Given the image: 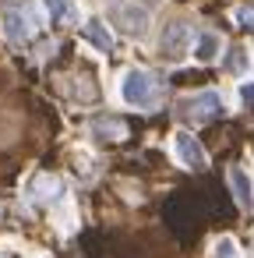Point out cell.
I'll return each mask as SVG.
<instances>
[{
    "mask_svg": "<svg viewBox=\"0 0 254 258\" xmlns=\"http://www.w3.org/2000/svg\"><path fill=\"white\" fill-rule=\"evenodd\" d=\"M159 96H162V89H159V78L152 71H145V68L124 71V78H120V99H124V106H131V110H155Z\"/></svg>",
    "mask_w": 254,
    "mask_h": 258,
    "instance_id": "obj_1",
    "label": "cell"
},
{
    "mask_svg": "<svg viewBox=\"0 0 254 258\" xmlns=\"http://www.w3.org/2000/svg\"><path fill=\"white\" fill-rule=\"evenodd\" d=\"M222 92L219 89H201V92H194V96H187L184 103H180V117H191V120H212V117H219L222 113Z\"/></svg>",
    "mask_w": 254,
    "mask_h": 258,
    "instance_id": "obj_2",
    "label": "cell"
},
{
    "mask_svg": "<svg viewBox=\"0 0 254 258\" xmlns=\"http://www.w3.org/2000/svg\"><path fill=\"white\" fill-rule=\"evenodd\" d=\"M0 32H4L11 43H29V39H32V32H36V18H32L25 8L8 4V8H4V15H0Z\"/></svg>",
    "mask_w": 254,
    "mask_h": 258,
    "instance_id": "obj_3",
    "label": "cell"
},
{
    "mask_svg": "<svg viewBox=\"0 0 254 258\" xmlns=\"http://www.w3.org/2000/svg\"><path fill=\"white\" fill-rule=\"evenodd\" d=\"M113 22L120 25V32H127V36L141 39V36L148 32V25H152V15H148V8L134 4V0H124V4H117V8H113Z\"/></svg>",
    "mask_w": 254,
    "mask_h": 258,
    "instance_id": "obj_4",
    "label": "cell"
},
{
    "mask_svg": "<svg viewBox=\"0 0 254 258\" xmlns=\"http://www.w3.org/2000/svg\"><path fill=\"white\" fill-rule=\"evenodd\" d=\"M173 156H177V163L187 166V170H205V166H208V156H205L201 142H198L191 131H177V135H173Z\"/></svg>",
    "mask_w": 254,
    "mask_h": 258,
    "instance_id": "obj_5",
    "label": "cell"
},
{
    "mask_svg": "<svg viewBox=\"0 0 254 258\" xmlns=\"http://www.w3.org/2000/svg\"><path fill=\"white\" fill-rule=\"evenodd\" d=\"M187 50H191V29L184 22H170L159 36V53L166 60H180V57H187Z\"/></svg>",
    "mask_w": 254,
    "mask_h": 258,
    "instance_id": "obj_6",
    "label": "cell"
},
{
    "mask_svg": "<svg viewBox=\"0 0 254 258\" xmlns=\"http://www.w3.org/2000/svg\"><path fill=\"white\" fill-rule=\"evenodd\" d=\"M219 53H222V36H219V32H198V36H194L191 57H194L198 64H212V60H219Z\"/></svg>",
    "mask_w": 254,
    "mask_h": 258,
    "instance_id": "obj_7",
    "label": "cell"
},
{
    "mask_svg": "<svg viewBox=\"0 0 254 258\" xmlns=\"http://www.w3.org/2000/svg\"><path fill=\"white\" fill-rule=\"evenodd\" d=\"M81 39H85L89 46H96L99 53H110V50H113V36H110V29H106L103 18H89V22L81 25Z\"/></svg>",
    "mask_w": 254,
    "mask_h": 258,
    "instance_id": "obj_8",
    "label": "cell"
},
{
    "mask_svg": "<svg viewBox=\"0 0 254 258\" xmlns=\"http://www.w3.org/2000/svg\"><path fill=\"white\" fill-rule=\"evenodd\" d=\"M229 187H233V195H236V202H240L243 209L254 205V187H250V180H247V173H243L240 166L229 170Z\"/></svg>",
    "mask_w": 254,
    "mask_h": 258,
    "instance_id": "obj_9",
    "label": "cell"
},
{
    "mask_svg": "<svg viewBox=\"0 0 254 258\" xmlns=\"http://www.w3.org/2000/svg\"><path fill=\"white\" fill-rule=\"evenodd\" d=\"M46 15L53 25H64V22L78 18V4L74 0H46Z\"/></svg>",
    "mask_w": 254,
    "mask_h": 258,
    "instance_id": "obj_10",
    "label": "cell"
},
{
    "mask_svg": "<svg viewBox=\"0 0 254 258\" xmlns=\"http://www.w3.org/2000/svg\"><path fill=\"white\" fill-rule=\"evenodd\" d=\"M212 254H215V258H236V240H233V237H219Z\"/></svg>",
    "mask_w": 254,
    "mask_h": 258,
    "instance_id": "obj_11",
    "label": "cell"
},
{
    "mask_svg": "<svg viewBox=\"0 0 254 258\" xmlns=\"http://www.w3.org/2000/svg\"><path fill=\"white\" fill-rule=\"evenodd\" d=\"M240 99H243L247 106H254V78H247V82H240Z\"/></svg>",
    "mask_w": 254,
    "mask_h": 258,
    "instance_id": "obj_12",
    "label": "cell"
},
{
    "mask_svg": "<svg viewBox=\"0 0 254 258\" xmlns=\"http://www.w3.org/2000/svg\"><path fill=\"white\" fill-rule=\"evenodd\" d=\"M236 22H240V25H247V29H254V11L240 8V11H236Z\"/></svg>",
    "mask_w": 254,
    "mask_h": 258,
    "instance_id": "obj_13",
    "label": "cell"
}]
</instances>
